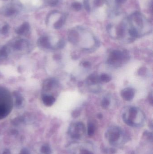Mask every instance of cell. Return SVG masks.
<instances>
[{"mask_svg": "<svg viewBox=\"0 0 153 154\" xmlns=\"http://www.w3.org/2000/svg\"><path fill=\"white\" fill-rule=\"evenodd\" d=\"M121 96L125 101H131L134 98V91L130 88H127L121 91Z\"/></svg>", "mask_w": 153, "mask_h": 154, "instance_id": "obj_5", "label": "cell"}, {"mask_svg": "<svg viewBox=\"0 0 153 154\" xmlns=\"http://www.w3.org/2000/svg\"><path fill=\"white\" fill-rule=\"evenodd\" d=\"M115 1L118 3H123L126 1V0H115Z\"/></svg>", "mask_w": 153, "mask_h": 154, "instance_id": "obj_32", "label": "cell"}, {"mask_svg": "<svg viewBox=\"0 0 153 154\" xmlns=\"http://www.w3.org/2000/svg\"><path fill=\"white\" fill-rule=\"evenodd\" d=\"M42 149L44 153L47 154H49L51 153V150H50V148L47 145L43 147Z\"/></svg>", "mask_w": 153, "mask_h": 154, "instance_id": "obj_21", "label": "cell"}, {"mask_svg": "<svg viewBox=\"0 0 153 154\" xmlns=\"http://www.w3.org/2000/svg\"><path fill=\"white\" fill-rule=\"evenodd\" d=\"M106 137L109 143L111 145H116L119 144L122 140L123 133L122 130L119 127L112 126L109 127L106 131Z\"/></svg>", "mask_w": 153, "mask_h": 154, "instance_id": "obj_2", "label": "cell"}, {"mask_svg": "<svg viewBox=\"0 0 153 154\" xmlns=\"http://www.w3.org/2000/svg\"><path fill=\"white\" fill-rule=\"evenodd\" d=\"M109 104H110V102L109 100L106 98H104L102 101L101 106L103 109H106L109 106Z\"/></svg>", "mask_w": 153, "mask_h": 154, "instance_id": "obj_15", "label": "cell"}, {"mask_svg": "<svg viewBox=\"0 0 153 154\" xmlns=\"http://www.w3.org/2000/svg\"><path fill=\"white\" fill-rule=\"evenodd\" d=\"M90 63L88 62H84L83 64V66L85 67H88L89 66H90Z\"/></svg>", "mask_w": 153, "mask_h": 154, "instance_id": "obj_31", "label": "cell"}, {"mask_svg": "<svg viewBox=\"0 0 153 154\" xmlns=\"http://www.w3.org/2000/svg\"><path fill=\"white\" fill-rule=\"evenodd\" d=\"M64 45H65V42L63 40H61L59 41L58 44L57 45V48H62L63 47H64Z\"/></svg>", "mask_w": 153, "mask_h": 154, "instance_id": "obj_23", "label": "cell"}, {"mask_svg": "<svg viewBox=\"0 0 153 154\" xmlns=\"http://www.w3.org/2000/svg\"><path fill=\"white\" fill-rule=\"evenodd\" d=\"M28 25L26 24H24L18 30L17 33L19 34H22L25 32V31L28 29Z\"/></svg>", "mask_w": 153, "mask_h": 154, "instance_id": "obj_16", "label": "cell"}, {"mask_svg": "<svg viewBox=\"0 0 153 154\" xmlns=\"http://www.w3.org/2000/svg\"><path fill=\"white\" fill-rule=\"evenodd\" d=\"M8 30V26H4L3 29H2V33L3 34H5V33H7V32Z\"/></svg>", "mask_w": 153, "mask_h": 154, "instance_id": "obj_27", "label": "cell"}, {"mask_svg": "<svg viewBox=\"0 0 153 154\" xmlns=\"http://www.w3.org/2000/svg\"><path fill=\"white\" fill-rule=\"evenodd\" d=\"M28 46V44H27L26 42H24L22 40H21V41H18V42L16 43L15 45V47L17 49L22 50L24 48L27 47V46Z\"/></svg>", "mask_w": 153, "mask_h": 154, "instance_id": "obj_12", "label": "cell"}, {"mask_svg": "<svg viewBox=\"0 0 153 154\" xmlns=\"http://www.w3.org/2000/svg\"><path fill=\"white\" fill-rule=\"evenodd\" d=\"M98 119H102V115L101 114H99L98 115Z\"/></svg>", "mask_w": 153, "mask_h": 154, "instance_id": "obj_33", "label": "cell"}, {"mask_svg": "<svg viewBox=\"0 0 153 154\" xmlns=\"http://www.w3.org/2000/svg\"><path fill=\"white\" fill-rule=\"evenodd\" d=\"M64 21L63 19H61L58 21L55 24H54V28H55L56 29H59L61 28L64 24Z\"/></svg>", "mask_w": 153, "mask_h": 154, "instance_id": "obj_17", "label": "cell"}, {"mask_svg": "<svg viewBox=\"0 0 153 154\" xmlns=\"http://www.w3.org/2000/svg\"><path fill=\"white\" fill-rule=\"evenodd\" d=\"M72 7H73L75 10L77 11H79L81 9L82 5L79 2H74L72 4Z\"/></svg>", "mask_w": 153, "mask_h": 154, "instance_id": "obj_19", "label": "cell"}, {"mask_svg": "<svg viewBox=\"0 0 153 154\" xmlns=\"http://www.w3.org/2000/svg\"><path fill=\"white\" fill-rule=\"evenodd\" d=\"M38 44L41 47L44 48L50 47V43L49 42L48 38L47 37H42L40 38L38 41Z\"/></svg>", "mask_w": 153, "mask_h": 154, "instance_id": "obj_7", "label": "cell"}, {"mask_svg": "<svg viewBox=\"0 0 153 154\" xmlns=\"http://www.w3.org/2000/svg\"><path fill=\"white\" fill-rule=\"evenodd\" d=\"M95 131V127L94 123H89L88 125V135L89 136H93L94 133Z\"/></svg>", "mask_w": 153, "mask_h": 154, "instance_id": "obj_10", "label": "cell"}, {"mask_svg": "<svg viewBox=\"0 0 153 154\" xmlns=\"http://www.w3.org/2000/svg\"><path fill=\"white\" fill-rule=\"evenodd\" d=\"M7 55V48L4 46L0 48V57H5Z\"/></svg>", "mask_w": 153, "mask_h": 154, "instance_id": "obj_18", "label": "cell"}, {"mask_svg": "<svg viewBox=\"0 0 153 154\" xmlns=\"http://www.w3.org/2000/svg\"><path fill=\"white\" fill-rule=\"evenodd\" d=\"M85 131V127L84 124L81 122H77L71 125L68 133L73 139H79L83 137Z\"/></svg>", "mask_w": 153, "mask_h": 154, "instance_id": "obj_3", "label": "cell"}, {"mask_svg": "<svg viewBox=\"0 0 153 154\" xmlns=\"http://www.w3.org/2000/svg\"><path fill=\"white\" fill-rule=\"evenodd\" d=\"M102 3V0H95V3L97 6H100Z\"/></svg>", "mask_w": 153, "mask_h": 154, "instance_id": "obj_30", "label": "cell"}, {"mask_svg": "<svg viewBox=\"0 0 153 154\" xmlns=\"http://www.w3.org/2000/svg\"><path fill=\"white\" fill-rule=\"evenodd\" d=\"M84 5L86 10L88 11H89L90 10V7H89V4L88 3L87 0H84Z\"/></svg>", "mask_w": 153, "mask_h": 154, "instance_id": "obj_24", "label": "cell"}, {"mask_svg": "<svg viewBox=\"0 0 153 154\" xmlns=\"http://www.w3.org/2000/svg\"><path fill=\"white\" fill-rule=\"evenodd\" d=\"M79 154H94L93 152L91 151H88L87 149H82L80 151Z\"/></svg>", "mask_w": 153, "mask_h": 154, "instance_id": "obj_22", "label": "cell"}, {"mask_svg": "<svg viewBox=\"0 0 153 154\" xmlns=\"http://www.w3.org/2000/svg\"><path fill=\"white\" fill-rule=\"evenodd\" d=\"M42 101L46 106H50L55 102V99L52 96L44 95L43 96Z\"/></svg>", "mask_w": 153, "mask_h": 154, "instance_id": "obj_6", "label": "cell"}, {"mask_svg": "<svg viewBox=\"0 0 153 154\" xmlns=\"http://www.w3.org/2000/svg\"><path fill=\"white\" fill-rule=\"evenodd\" d=\"M80 115V112L79 110H76L74 111L73 112V117L76 118L77 117L79 116Z\"/></svg>", "mask_w": 153, "mask_h": 154, "instance_id": "obj_25", "label": "cell"}, {"mask_svg": "<svg viewBox=\"0 0 153 154\" xmlns=\"http://www.w3.org/2000/svg\"><path fill=\"white\" fill-rule=\"evenodd\" d=\"M130 35L133 37H136L137 36V32L135 29H131L129 30Z\"/></svg>", "mask_w": 153, "mask_h": 154, "instance_id": "obj_20", "label": "cell"}, {"mask_svg": "<svg viewBox=\"0 0 153 154\" xmlns=\"http://www.w3.org/2000/svg\"><path fill=\"white\" fill-rule=\"evenodd\" d=\"M58 1H59V0H49V3L51 5L53 6V5H56L58 3Z\"/></svg>", "mask_w": 153, "mask_h": 154, "instance_id": "obj_26", "label": "cell"}, {"mask_svg": "<svg viewBox=\"0 0 153 154\" xmlns=\"http://www.w3.org/2000/svg\"><path fill=\"white\" fill-rule=\"evenodd\" d=\"M99 78H100V81L104 82H109L111 79V77L109 75L106 74H102Z\"/></svg>", "mask_w": 153, "mask_h": 154, "instance_id": "obj_14", "label": "cell"}, {"mask_svg": "<svg viewBox=\"0 0 153 154\" xmlns=\"http://www.w3.org/2000/svg\"><path fill=\"white\" fill-rule=\"evenodd\" d=\"M117 34L119 36H122L123 35V30L122 28H120L119 29H118V31H117Z\"/></svg>", "mask_w": 153, "mask_h": 154, "instance_id": "obj_28", "label": "cell"}, {"mask_svg": "<svg viewBox=\"0 0 153 154\" xmlns=\"http://www.w3.org/2000/svg\"><path fill=\"white\" fill-rule=\"evenodd\" d=\"M123 54L119 50H115L112 51L109 57L108 62L110 64L116 63L122 59Z\"/></svg>", "mask_w": 153, "mask_h": 154, "instance_id": "obj_4", "label": "cell"}, {"mask_svg": "<svg viewBox=\"0 0 153 154\" xmlns=\"http://www.w3.org/2000/svg\"><path fill=\"white\" fill-rule=\"evenodd\" d=\"M99 80H100V78H99L97 75L92 74L88 77L87 82L89 85H94L99 82Z\"/></svg>", "mask_w": 153, "mask_h": 154, "instance_id": "obj_9", "label": "cell"}, {"mask_svg": "<svg viewBox=\"0 0 153 154\" xmlns=\"http://www.w3.org/2000/svg\"><path fill=\"white\" fill-rule=\"evenodd\" d=\"M149 102L151 103V105H153V94L152 92L150 93L149 95Z\"/></svg>", "mask_w": 153, "mask_h": 154, "instance_id": "obj_29", "label": "cell"}, {"mask_svg": "<svg viewBox=\"0 0 153 154\" xmlns=\"http://www.w3.org/2000/svg\"><path fill=\"white\" fill-rule=\"evenodd\" d=\"M55 84V81L53 80L52 79H49V80L45 82V84H44V87L46 89H50Z\"/></svg>", "mask_w": 153, "mask_h": 154, "instance_id": "obj_13", "label": "cell"}, {"mask_svg": "<svg viewBox=\"0 0 153 154\" xmlns=\"http://www.w3.org/2000/svg\"><path fill=\"white\" fill-rule=\"evenodd\" d=\"M78 34L76 31H72L69 36V40L72 42H76L77 41Z\"/></svg>", "mask_w": 153, "mask_h": 154, "instance_id": "obj_11", "label": "cell"}, {"mask_svg": "<svg viewBox=\"0 0 153 154\" xmlns=\"http://www.w3.org/2000/svg\"><path fill=\"white\" fill-rule=\"evenodd\" d=\"M145 117L136 107H133L129 109L128 114H123V119L127 125L131 127H140L143 124Z\"/></svg>", "mask_w": 153, "mask_h": 154, "instance_id": "obj_1", "label": "cell"}, {"mask_svg": "<svg viewBox=\"0 0 153 154\" xmlns=\"http://www.w3.org/2000/svg\"><path fill=\"white\" fill-rule=\"evenodd\" d=\"M14 96H15V105L17 108H19L21 106L24 101V99L22 98L21 96L20 95L18 92H14Z\"/></svg>", "mask_w": 153, "mask_h": 154, "instance_id": "obj_8", "label": "cell"}]
</instances>
